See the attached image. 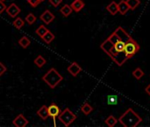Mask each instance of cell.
I'll list each match as a JSON object with an SVG mask.
<instances>
[{"label":"cell","mask_w":150,"mask_h":127,"mask_svg":"<svg viewBox=\"0 0 150 127\" xmlns=\"http://www.w3.org/2000/svg\"><path fill=\"white\" fill-rule=\"evenodd\" d=\"M33 63L38 66V67H40V68H41L42 66H44L45 65H46V63H47V61H46V59L41 56V55H39L35 59H34V61H33Z\"/></svg>","instance_id":"obj_19"},{"label":"cell","mask_w":150,"mask_h":127,"mask_svg":"<svg viewBox=\"0 0 150 127\" xmlns=\"http://www.w3.org/2000/svg\"><path fill=\"white\" fill-rule=\"evenodd\" d=\"M33 7H36V6H38L40 3H41V1L40 0H26Z\"/></svg>","instance_id":"obj_27"},{"label":"cell","mask_w":150,"mask_h":127,"mask_svg":"<svg viewBox=\"0 0 150 127\" xmlns=\"http://www.w3.org/2000/svg\"><path fill=\"white\" fill-rule=\"evenodd\" d=\"M2 1H4V0H2Z\"/></svg>","instance_id":"obj_33"},{"label":"cell","mask_w":150,"mask_h":127,"mask_svg":"<svg viewBox=\"0 0 150 127\" xmlns=\"http://www.w3.org/2000/svg\"><path fill=\"white\" fill-rule=\"evenodd\" d=\"M18 44H19L22 48L25 49V48H27V47L31 44V41H30V39H29L28 37L23 36V37H21V38L18 40Z\"/></svg>","instance_id":"obj_18"},{"label":"cell","mask_w":150,"mask_h":127,"mask_svg":"<svg viewBox=\"0 0 150 127\" xmlns=\"http://www.w3.org/2000/svg\"><path fill=\"white\" fill-rule=\"evenodd\" d=\"M40 19L42 20V22H44L45 24L48 25L50 24L54 19V15L49 11V10H46L40 16Z\"/></svg>","instance_id":"obj_9"},{"label":"cell","mask_w":150,"mask_h":127,"mask_svg":"<svg viewBox=\"0 0 150 127\" xmlns=\"http://www.w3.org/2000/svg\"><path fill=\"white\" fill-rule=\"evenodd\" d=\"M118 8H119V12L122 15H125L129 11V7L126 2V0H121L118 4Z\"/></svg>","instance_id":"obj_12"},{"label":"cell","mask_w":150,"mask_h":127,"mask_svg":"<svg viewBox=\"0 0 150 127\" xmlns=\"http://www.w3.org/2000/svg\"><path fill=\"white\" fill-rule=\"evenodd\" d=\"M37 18L33 13H29L28 15L25 16V22H27V24L29 25H33L35 21H36Z\"/></svg>","instance_id":"obj_26"},{"label":"cell","mask_w":150,"mask_h":127,"mask_svg":"<svg viewBox=\"0 0 150 127\" xmlns=\"http://www.w3.org/2000/svg\"><path fill=\"white\" fill-rule=\"evenodd\" d=\"M48 31V29L44 26V25H40L37 29H36V31H35V33L41 38Z\"/></svg>","instance_id":"obj_24"},{"label":"cell","mask_w":150,"mask_h":127,"mask_svg":"<svg viewBox=\"0 0 150 127\" xmlns=\"http://www.w3.org/2000/svg\"><path fill=\"white\" fill-rule=\"evenodd\" d=\"M132 36L121 27L116 28L110 36L100 45L116 65L121 66L127 60L125 55V46Z\"/></svg>","instance_id":"obj_1"},{"label":"cell","mask_w":150,"mask_h":127,"mask_svg":"<svg viewBox=\"0 0 150 127\" xmlns=\"http://www.w3.org/2000/svg\"><path fill=\"white\" fill-rule=\"evenodd\" d=\"M6 13L11 17V18H15L18 15V13L20 12V8L14 3L11 4L8 7H6V10H5Z\"/></svg>","instance_id":"obj_6"},{"label":"cell","mask_w":150,"mask_h":127,"mask_svg":"<svg viewBox=\"0 0 150 127\" xmlns=\"http://www.w3.org/2000/svg\"><path fill=\"white\" fill-rule=\"evenodd\" d=\"M140 50V45L138 42L133 39V37L127 42L125 46V55L127 59L132 58L134 55H136Z\"/></svg>","instance_id":"obj_4"},{"label":"cell","mask_w":150,"mask_h":127,"mask_svg":"<svg viewBox=\"0 0 150 127\" xmlns=\"http://www.w3.org/2000/svg\"><path fill=\"white\" fill-rule=\"evenodd\" d=\"M106 10L112 14V15H116L119 12V8H118V4L114 1H112L107 6Z\"/></svg>","instance_id":"obj_13"},{"label":"cell","mask_w":150,"mask_h":127,"mask_svg":"<svg viewBox=\"0 0 150 127\" xmlns=\"http://www.w3.org/2000/svg\"><path fill=\"white\" fill-rule=\"evenodd\" d=\"M67 70L72 76L76 77L82 72V67L76 62H73L70 65L68 66Z\"/></svg>","instance_id":"obj_10"},{"label":"cell","mask_w":150,"mask_h":127,"mask_svg":"<svg viewBox=\"0 0 150 127\" xmlns=\"http://www.w3.org/2000/svg\"><path fill=\"white\" fill-rule=\"evenodd\" d=\"M73 11V9L71 8L70 5L69 4H64L61 9H60V12L64 16V17H68L69 16Z\"/></svg>","instance_id":"obj_15"},{"label":"cell","mask_w":150,"mask_h":127,"mask_svg":"<svg viewBox=\"0 0 150 127\" xmlns=\"http://www.w3.org/2000/svg\"><path fill=\"white\" fill-rule=\"evenodd\" d=\"M12 25H13V27H15L17 29H21V27H24L25 22H24V20H23L21 18H16L15 20L12 22Z\"/></svg>","instance_id":"obj_23"},{"label":"cell","mask_w":150,"mask_h":127,"mask_svg":"<svg viewBox=\"0 0 150 127\" xmlns=\"http://www.w3.org/2000/svg\"><path fill=\"white\" fill-rule=\"evenodd\" d=\"M128 7H129V10H135L141 4V1L140 0H126Z\"/></svg>","instance_id":"obj_20"},{"label":"cell","mask_w":150,"mask_h":127,"mask_svg":"<svg viewBox=\"0 0 150 127\" xmlns=\"http://www.w3.org/2000/svg\"><path fill=\"white\" fill-rule=\"evenodd\" d=\"M49 3L54 6V7H58L62 3V0H49Z\"/></svg>","instance_id":"obj_28"},{"label":"cell","mask_w":150,"mask_h":127,"mask_svg":"<svg viewBox=\"0 0 150 127\" xmlns=\"http://www.w3.org/2000/svg\"><path fill=\"white\" fill-rule=\"evenodd\" d=\"M6 70H7L6 66H5L3 63L0 62V76H2V75L6 72Z\"/></svg>","instance_id":"obj_29"},{"label":"cell","mask_w":150,"mask_h":127,"mask_svg":"<svg viewBox=\"0 0 150 127\" xmlns=\"http://www.w3.org/2000/svg\"><path fill=\"white\" fill-rule=\"evenodd\" d=\"M119 102V98L117 95H110L107 96V103L110 105H116L118 104Z\"/></svg>","instance_id":"obj_22"},{"label":"cell","mask_w":150,"mask_h":127,"mask_svg":"<svg viewBox=\"0 0 150 127\" xmlns=\"http://www.w3.org/2000/svg\"><path fill=\"white\" fill-rule=\"evenodd\" d=\"M12 124L16 127H25L28 125V120L25 118L23 114H19L13 119Z\"/></svg>","instance_id":"obj_7"},{"label":"cell","mask_w":150,"mask_h":127,"mask_svg":"<svg viewBox=\"0 0 150 127\" xmlns=\"http://www.w3.org/2000/svg\"><path fill=\"white\" fill-rule=\"evenodd\" d=\"M6 10V5L4 3V1L0 0V14H2Z\"/></svg>","instance_id":"obj_30"},{"label":"cell","mask_w":150,"mask_h":127,"mask_svg":"<svg viewBox=\"0 0 150 127\" xmlns=\"http://www.w3.org/2000/svg\"><path fill=\"white\" fill-rule=\"evenodd\" d=\"M41 39L47 43V44H50L51 42H52V41L54 39V34L51 32V31H47L42 37H41Z\"/></svg>","instance_id":"obj_16"},{"label":"cell","mask_w":150,"mask_h":127,"mask_svg":"<svg viewBox=\"0 0 150 127\" xmlns=\"http://www.w3.org/2000/svg\"><path fill=\"white\" fill-rule=\"evenodd\" d=\"M117 123H118V119H117L114 116H112V115L109 116V117L105 119V124H106L109 127H113Z\"/></svg>","instance_id":"obj_21"},{"label":"cell","mask_w":150,"mask_h":127,"mask_svg":"<svg viewBox=\"0 0 150 127\" xmlns=\"http://www.w3.org/2000/svg\"><path fill=\"white\" fill-rule=\"evenodd\" d=\"M40 1H41V2H42V1H44V0H40Z\"/></svg>","instance_id":"obj_32"},{"label":"cell","mask_w":150,"mask_h":127,"mask_svg":"<svg viewBox=\"0 0 150 127\" xmlns=\"http://www.w3.org/2000/svg\"><path fill=\"white\" fill-rule=\"evenodd\" d=\"M42 80L50 88L53 89L59 85V83L63 80V78L54 68H51L43 75Z\"/></svg>","instance_id":"obj_3"},{"label":"cell","mask_w":150,"mask_h":127,"mask_svg":"<svg viewBox=\"0 0 150 127\" xmlns=\"http://www.w3.org/2000/svg\"><path fill=\"white\" fill-rule=\"evenodd\" d=\"M37 115L42 119V120H46L49 116H48V110H47V107L46 105H43L38 111H37Z\"/></svg>","instance_id":"obj_14"},{"label":"cell","mask_w":150,"mask_h":127,"mask_svg":"<svg viewBox=\"0 0 150 127\" xmlns=\"http://www.w3.org/2000/svg\"><path fill=\"white\" fill-rule=\"evenodd\" d=\"M133 76L137 79V80H141L143 76H144V72L141 69V68H136L134 72H133Z\"/></svg>","instance_id":"obj_25"},{"label":"cell","mask_w":150,"mask_h":127,"mask_svg":"<svg viewBox=\"0 0 150 127\" xmlns=\"http://www.w3.org/2000/svg\"><path fill=\"white\" fill-rule=\"evenodd\" d=\"M118 121L125 127H136L142 123V118L130 108L120 117Z\"/></svg>","instance_id":"obj_2"},{"label":"cell","mask_w":150,"mask_h":127,"mask_svg":"<svg viewBox=\"0 0 150 127\" xmlns=\"http://www.w3.org/2000/svg\"><path fill=\"white\" fill-rule=\"evenodd\" d=\"M93 108L91 104H89L88 103H85L82 105L81 107V111L84 114V115H89L92 112Z\"/></svg>","instance_id":"obj_17"},{"label":"cell","mask_w":150,"mask_h":127,"mask_svg":"<svg viewBox=\"0 0 150 127\" xmlns=\"http://www.w3.org/2000/svg\"><path fill=\"white\" fill-rule=\"evenodd\" d=\"M47 110H48V116L53 118L54 119H55L59 116V114L61 113L60 108L54 103H52L49 105V107H47Z\"/></svg>","instance_id":"obj_8"},{"label":"cell","mask_w":150,"mask_h":127,"mask_svg":"<svg viewBox=\"0 0 150 127\" xmlns=\"http://www.w3.org/2000/svg\"><path fill=\"white\" fill-rule=\"evenodd\" d=\"M145 91H146V93H148V95H150V84L146 88V89H145Z\"/></svg>","instance_id":"obj_31"},{"label":"cell","mask_w":150,"mask_h":127,"mask_svg":"<svg viewBox=\"0 0 150 127\" xmlns=\"http://www.w3.org/2000/svg\"><path fill=\"white\" fill-rule=\"evenodd\" d=\"M58 118L65 126H69L76 119V116L69 108H66L65 110L61 111Z\"/></svg>","instance_id":"obj_5"},{"label":"cell","mask_w":150,"mask_h":127,"mask_svg":"<svg viewBox=\"0 0 150 127\" xmlns=\"http://www.w3.org/2000/svg\"><path fill=\"white\" fill-rule=\"evenodd\" d=\"M84 5H85V4H84V2L83 0H74L72 2V4H70L71 8L76 12H79L84 7Z\"/></svg>","instance_id":"obj_11"}]
</instances>
